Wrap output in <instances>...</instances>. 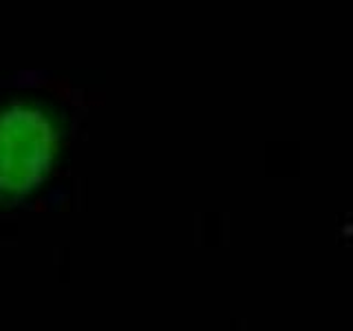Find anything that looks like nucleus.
<instances>
[{"instance_id": "nucleus-1", "label": "nucleus", "mask_w": 353, "mask_h": 331, "mask_svg": "<svg viewBox=\"0 0 353 331\" xmlns=\"http://www.w3.org/2000/svg\"><path fill=\"white\" fill-rule=\"evenodd\" d=\"M60 152V126L47 106L16 99L0 106V199H18L47 179Z\"/></svg>"}]
</instances>
